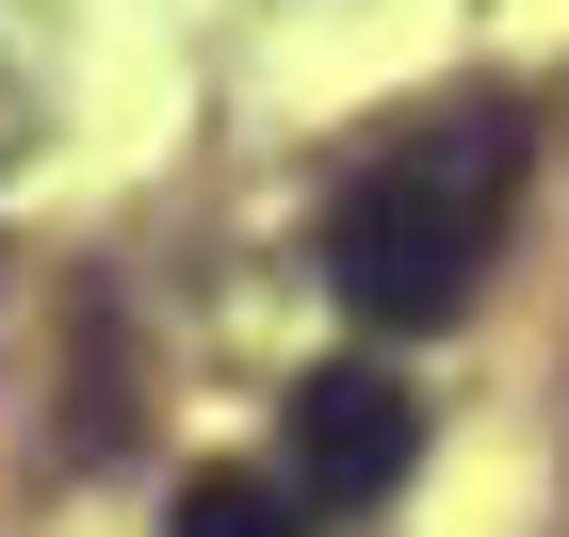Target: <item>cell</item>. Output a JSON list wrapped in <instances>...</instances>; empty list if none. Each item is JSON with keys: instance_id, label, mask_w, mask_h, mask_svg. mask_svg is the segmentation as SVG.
I'll return each mask as SVG.
<instances>
[{"instance_id": "obj_2", "label": "cell", "mask_w": 569, "mask_h": 537, "mask_svg": "<svg viewBox=\"0 0 569 537\" xmlns=\"http://www.w3.org/2000/svg\"><path fill=\"white\" fill-rule=\"evenodd\" d=\"M407 456H423V407H407L391 375H358V358L293 375V489H309V505H375V489H407Z\"/></svg>"}, {"instance_id": "obj_3", "label": "cell", "mask_w": 569, "mask_h": 537, "mask_svg": "<svg viewBox=\"0 0 569 537\" xmlns=\"http://www.w3.org/2000/svg\"><path fill=\"white\" fill-rule=\"evenodd\" d=\"M163 537H293V489H277V473H196Z\"/></svg>"}, {"instance_id": "obj_1", "label": "cell", "mask_w": 569, "mask_h": 537, "mask_svg": "<svg viewBox=\"0 0 569 537\" xmlns=\"http://www.w3.org/2000/svg\"><path fill=\"white\" fill-rule=\"evenodd\" d=\"M505 196H521V115L505 98H456V115L391 131L342 179V212H326L342 310L358 326H456L472 277H488V245H505Z\"/></svg>"}]
</instances>
